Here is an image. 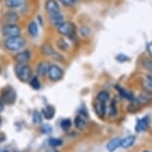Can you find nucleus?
<instances>
[{
    "instance_id": "obj_31",
    "label": "nucleus",
    "mask_w": 152,
    "mask_h": 152,
    "mask_svg": "<svg viewBox=\"0 0 152 152\" xmlns=\"http://www.w3.org/2000/svg\"><path fill=\"white\" fill-rule=\"evenodd\" d=\"M142 66H143V68L146 69V70L152 71V60L145 59L144 61L142 62Z\"/></svg>"
},
{
    "instance_id": "obj_5",
    "label": "nucleus",
    "mask_w": 152,
    "mask_h": 152,
    "mask_svg": "<svg viewBox=\"0 0 152 152\" xmlns=\"http://www.w3.org/2000/svg\"><path fill=\"white\" fill-rule=\"evenodd\" d=\"M17 94L16 91H14V88H12L11 87H6L5 88H3V91H2L1 94V99L4 102V104L12 105L15 104Z\"/></svg>"
},
{
    "instance_id": "obj_18",
    "label": "nucleus",
    "mask_w": 152,
    "mask_h": 152,
    "mask_svg": "<svg viewBox=\"0 0 152 152\" xmlns=\"http://www.w3.org/2000/svg\"><path fill=\"white\" fill-rule=\"evenodd\" d=\"M119 147H120V138H118V137L110 139L107 144V149L108 152H114Z\"/></svg>"
},
{
    "instance_id": "obj_24",
    "label": "nucleus",
    "mask_w": 152,
    "mask_h": 152,
    "mask_svg": "<svg viewBox=\"0 0 152 152\" xmlns=\"http://www.w3.org/2000/svg\"><path fill=\"white\" fill-rule=\"evenodd\" d=\"M29 85L33 90H36V91L40 90V88H41V83H40V80L37 76H34L30 79Z\"/></svg>"
},
{
    "instance_id": "obj_8",
    "label": "nucleus",
    "mask_w": 152,
    "mask_h": 152,
    "mask_svg": "<svg viewBox=\"0 0 152 152\" xmlns=\"http://www.w3.org/2000/svg\"><path fill=\"white\" fill-rule=\"evenodd\" d=\"M45 8L49 15L61 12V8H60V5L57 0H47L45 3Z\"/></svg>"
},
{
    "instance_id": "obj_41",
    "label": "nucleus",
    "mask_w": 152,
    "mask_h": 152,
    "mask_svg": "<svg viewBox=\"0 0 152 152\" xmlns=\"http://www.w3.org/2000/svg\"><path fill=\"white\" fill-rule=\"evenodd\" d=\"M14 152H20V151H14Z\"/></svg>"
},
{
    "instance_id": "obj_13",
    "label": "nucleus",
    "mask_w": 152,
    "mask_h": 152,
    "mask_svg": "<svg viewBox=\"0 0 152 152\" xmlns=\"http://www.w3.org/2000/svg\"><path fill=\"white\" fill-rule=\"evenodd\" d=\"M41 113L45 119H47V120L53 119L54 116H55V113H56L55 107H54L53 105H46V107L42 110Z\"/></svg>"
},
{
    "instance_id": "obj_22",
    "label": "nucleus",
    "mask_w": 152,
    "mask_h": 152,
    "mask_svg": "<svg viewBox=\"0 0 152 152\" xmlns=\"http://www.w3.org/2000/svg\"><path fill=\"white\" fill-rule=\"evenodd\" d=\"M116 90L117 91H118V94H119V96L122 97V99H128V100H130V102H133L134 99V96H133V94L129 93V91H125L124 88H120L118 87V86H116Z\"/></svg>"
},
{
    "instance_id": "obj_27",
    "label": "nucleus",
    "mask_w": 152,
    "mask_h": 152,
    "mask_svg": "<svg viewBox=\"0 0 152 152\" xmlns=\"http://www.w3.org/2000/svg\"><path fill=\"white\" fill-rule=\"evenodd\" d=\"M48 144L50 147L56 148V147H59V146H61L63 144V140L61 138L51 137V138H49V140H48Z\"/></svg>"
},
{
    "instance_id": "obj_33",
    "label": "nucleus",
    "mask_w": 152,
    "mask_h": 152,
    "mask_svg": "<svg viewBox=\"0 0 152 152\" xmlns=\"http://www.w3.org/2000/svg\"><path fill=\"white\" fill-rule=\"evenodd\" d=\"M60 2L66 7H71L76 4V0H60Z\"/></svg>"
},
{
    "instance_id": "obj_12",
    "label": "nucleus",
    "mask_w": 152,
    "mask_h": 152,
    "mask_svg": "<svg viewBox=\"0 0 152 152\" xmlns=\"http://www.w3.org/2000/svg\"><path fill=\"white\" fill-rule=\"evenodd\" d=\"M148 125H149V117L148 116L142 117V118L137 120L135 125V131L137 133L145 131L148 128Z\"/></svg>"
},
{
    "instance_id": "obj_23",
    "label": "nucleus",
    "mask_w": 152,
    "mask_h": 152,
    "mask_svg": "<svg viewBox=\"0 0 152 152\" xmlns=\"http://www.w3.org/2000/svg\"><path fill=\"white\" fill-rule=\"evenodd\" d=\"M49 19H50V21L52 22L55 26H58V25H60L61 23L64 22V16H63V14L61 12L49 15Z\"/></svg>"
},
{
    "instance_id": "obj_21",
    "label": "nucleus",
    "mask_w": 152,
    "mask_h": 152,
    "mask_svg": "<svg viewBox=\"0 0 152 152\" xmlns=\"http://www.w3.org/2000/svg\"><path fill=\"white\" fill-rule=\"evenodd\" d=\"M27 31L32 38L37 37L38 32H39V28H38V24H37V22H35V21L30 22L29 25H28V27H27Z\"/></svg>"
},
{
    "instance_id": "obj_6",
    "label": "nucleus",
    "mask_w": 152,
    "mask_h": 152,
    "mask_svg": "<svg viewBox=\"0 0 152 152\" xmlns=\"http://www.w3.org/2000/svg\"><path fill=\"white\" fill-rule=\"evenodd\" d=\"M1 32L5 38H10L21 35V28L17 24H5L2 27Z\"/></svg>"
},
{
    "instance_id": "obj_40",
    "label": "nucleus",
    "mask_w": 152,
    "mask_h": 152,
    "mask_svg": "<svg viewBox=\"0 0 152 152\" xmlns=\"http://www.w3.org/2000/svg\"><path fill=\"white\" fill-rule=\"evenodd\" d=\"M1 122H2V121H1V118H0V125H1Z\"/></svg>"
},
{
    "instance_id": "obj_16",
    "label": "nucleus",
    "mask_w": 152,
    "mask_h": 152,
    "mask_svg": "<svg viewBox=\"0 0 152 152\" xmlns=\"http://www.w3.org/2000/svg\"><path fill=\"white\" fill-rule=\"evenodd\" d=\"M134 142H135V136L128 135V136L124 137V138L120 139V147L124 148V149L129 148L134 144Z\"/></svg>"
},
{
    "instance_id": "obj_11",
    "label": "nucleus",
    "mask_w": 152,
    "mask_h": 152,
    "mask_svg": "<svg viewBox=\"0 0 152 152\" xmlns=\"http://www.w3.org/2000/svg\"><path fill=\"white\" fill-rule=\"evenodd\" d=\"M27 4V0H4V5L9 9H18Z\"/></svg>"
},
{
    "instance_id": "obj_26",
    "label": "nucleus",
    "mask_w": 152,
    "mask_h": 152,
    "mask_svg": "<svg viewBox=\"0 0 152 152\" xmlns=\"http://www.w3.org/2000/svg\"><path fill=\"white\" fill-rule=\"evenodd\" d=\"M60 126H61L62 130L63 131H69L72 126V120L70 118H64L61 120V122H60Z\"/></svg>"
},
{
    "instance_id": "obj_1",
    "label": "nucleus",
    "mask_w": 152,
    "mask_h": 152,
    "mask_svg": "<svg viewBox=\"0 0 152 152\" xmlns=\"http://www.w3.org/2000/svg\"><path fill=\"white\" fill-rule=\"evenodd\" d=\"M14 71H15L17 79L22 83H28L33 77V71L28 64H18V63H16Z\"/></svg>"
},
{
    "instance_id": "obj_37",
    "label": "nucleus",
    "mask_w": 152,
    "mask_h": 152,
    "mask_svg": "<svg viewBox=\"0 0 152 152\" xmlns=\"http://www.w3.org/2000/svg\"><path fill=\"white\" fill-rule=\"evenodd\" d=\"M48 152H58V151H56V150H49Z\"/></svg>"
},
{
    "instance_id": "obj_10",
    "label": "nucleus",
    "mask_w": 152,
    "mask_h": 152,
    "mask_svg": "<svg viewBox=\"0 0 152 152\" xmlns=\"http://www.w3.org/2000/svg\"><path fill=\"white\" fill-rule=\"evenodd\" d=\"M20 20L19 14L15 11H8L3 15V21L5 24H16Z\"/></svg>"
},
{
    "instance_id": "obj_29",
    "label": "nucleus",
    "mask_w": 152,
    "mask_h": 152,
    "mask_svg": "<svg viewBox=\"0 0 152 152\" xmlns=\"http://www.w3.org/2000/svg\"><path fill=\"white\" fill-rule=\"evenodd\" d=\"M52 131L53 127L49 123H44V124H41V126H40V132L42 134H50Z\"/></svg>"
},
{
    "instance_id": "obj_36",
    "label": "nucleus",
    "mask_w": 152,
    "mask_h": 152,
    "mask_svg": "<svg viewBox=\"0 0 152 152\" xmlns=\"http://www.w3.org/2000/svg\"><path fill=\"white\" fill-rule=\"evenodd\" d=\"M4 102H2V99H0V113H2V111L4 110Z\"/></svg>"
},
{
    "instance_id": "obj_30",
    "label": "nucleus",
    "mask_w": 152,
    "mask_h": 152,
    "mask_svg": "<svg viewBox=\"0 0 152 152\" xmlns=\"http://www.w3.org/2000/svg\"><path fill=\"white\" fill-rule=\"evenodd\" d=\"M117 114V108H116V100L113 99L110 104V116H116Z\"/></svg>"
},
{
    "instance_id": "obj_14",
    "label": "nucleus",
    "mask_w": 152,
    "mask_h": 152,
    "mask_svg": "<svg viewBox=\"0 0 152 152\" xmlns=\"http://www.w3.org/2000/svg\"><path fill=\"white\" fill-rule=\"evenodd\" d=\"M94 111H96V115L104 117L105 115V113H107V104H105V102L97 100L94 104Z\"/></svg>"
},
{
    "instance_id": "obj_28",
    "label": "nucleus",
    "mask_w": 152,
    "mask_h": 152,
    "mask_svg": "<svg viewBox=\"0 0 152 152\" xmlns=\"http://www.w3.org/2000/svg\"><path fill=\"white\" fill-rule=\"evenodd\" d=\"M32 121L34 124H42V121H43V115L42 113H40L38 110H35L33 113V115H32Z\"/></svg>"
},
{
    "instance_id": "obj_38",
    "label": "nucleus",
    "mask_w": 152,
    "mask_h": 152,
    "mask_svg": "<svg viewBox=\"0 0 152 152\" xmlns=\"http://www.w3.org/2000/svg\"><path fill=\"white\" fill-rule=\"evenodd\" d=\"M0 152H9V151H8L7 149H5V150H3V151H0Z\"/></svg>"
},
{
    "instance_id": "obj_17",
    "label": "nucleus",
    "mask_w": 152,
    "mask_h": 152,
    "mask_svg": "<svg viewBox=\"0 0 152 152\" xmlns=\"http://www.w3.org/2000/svg\"><path fill=\"white\" fill-rule=\"evenodd\" d=\"M142 87L145 93L152 94V76H145L142 79Z\"/></svg>"
},
{
    "instance_id": "obj_32",
    "label": "nucleus",
    "mask_w": 152,
    "mask_h": 152,
    "mask_svg": "<svg viewBox=\"0 0 152 152\" xmlns=\"http://www.w3.org/2000/svg\"><path fill=\"white\" fill-rule=\"evenodd\" d=\"M115 60L118 63H125V62H127L128 60H129V58H128L127 56L123 55V54H118V55L115 57Z\"/></svg>"
},
{
    "instance_id": "obj_15",
    "label": "nucleus",
    "mask_w": 152,
    "mask_h": 152,
    "mask_svg": "<svg viewBox=\"0 0 152 152\" xmlns=\"http://www.w3.org/2000/svg\"><path fill=\"white\" fill-rule=\"evenodd\" d=\"M49 66H50V64L48 62L39 63V65L37 66V76L41 77V78H44V77L47 76Z\"/></svg>"
},
{
    "instance_id": "obj_35",
    "label": "nucleus",
    "mask_w": 152,
    "mask_h": 152,
    "mask_svg": "<svg viewBox=\"0 0 152 152\" xmlns=\"http://www.w3.org/2000/svg\"><path fill=\"white\" fill-rule=\"evenodd\" d=\"M147 52L149 53V55H150L152 57V42L149 43V44H147Z\"/></svg>"
},
{
    "instance_id": "obj_4",
    "label": "nucleus",
    "mask_w": 152,
    "mask_h": 152,
    "mask_svg": "<svg viewBox=\"0 0 152 152\" xmlns=\"http://www.w3.org/2000/svg\"><path fill=\"white\" fill-rule=\"evenodd\" d=\"M47 76L50 81L59 82L60 80H62L63 77H64V71H63V69L60 68L58 65L50 64L48 69Z\"/></svg>"
},
{
    "instance_id": "obj_25",
    "label": "nucleus",
    "mask_w": 152,
    "mask_h": 152,
    "mask_svg": "<svg viewBox=\"0 0 152 152\" xmlns=\"http://www.w3.org/2000/svg\"><path fill=\"white\" fill-rule=\"evenodd\" d=\"M110 94L108 91H102L100 93L97 94L96 96V99L99 102H107V100H110Z\"/></svg>"
},
{
    "instance_id": "obj_7",
    "label": "nucleus",
    "mask_w": 152,
    "mask_h": 152,
    "mask_svg": "<svg viewBox=\"0 0 152 152\" xmlns=\"http://www.w3.org/2000/svg\"><path fill=\"white\" fill-rule=\"evenodd\" d=\"M41 51H42V53L44 54V55L51 57V58H53L54 60H56V61H62V60H63V57H62L61 54L56 52V51L54 50V48L50 44H44V45H43L41 47Z\"/></svg>"
},
{
    "instance_id": "obj_3",
    "label": "nucleus",
    "mask_w": 152,
    "mask_h": 152,
    "mask_svg": "<svg viewBox=\"0 0 152 152\" xmlns=\"http://www.w3.org/2000/svg\"><path fill=\"white\" fill-rule=\"evenodd\" d=\"M56 27H57L58 32L61 34V35L67 36L68 38L71 39V40H75L77 38L76 26H75L74 23L64 21L63 23H61V24L58 25V26H56Z\"/></svg>"
},
{
    "instance_id": "obj_20",
    "label": "nucleus",
    "mask_w": 152,
    "mask_h": 152,
    "mask_svg": "<svg viewBox=\"0 0 152 152\" xmlns=\"http://www.w3.org/2000/svg\"><path fill=\"white\" fill-rule=\"evenodd\" d=\"M74 124L76 126L77 129L79 130H84L87 126V122H86V119L81 115H77L74 119Z\"/></svg>"
},
{
    "instance_id": "obj_34",
    "label": "nucleus",
    "mask_w": 152,
    "mask_h": 152,
    "mask_svg": "<svg viewBox=\"0 0 152 152\" xmlns=\"http://www.w3.org/2000/svg\"><path fill=\"white\" fill-rule=\"evenodd\" d=\"M57 43H58V46L61 50H66V49L69 47V45L67 44V42H66L64 39H59Z\"/></svg>"
},
{
    "instance_id": "obj_9",
    "label": "nucleus",
    "mask_w": 152,
    "mask_h": 152,
    "mask_svg": "<svg viewBox=\"0 0 152 152\" xmlns=\"http://www.w3.org/2000/svg\"><path fill=\"white\" fill-rule=\"evenodd\" d=\"M14 59H15L16 63H18V64H28L31 60V52L29 50L21 51V52L16 54Z\"/></svg>"
},
{
    "instance_id": "obj_39",
    "label": "nucleus",
    "mask_w": 152,
    "mask_h": 152,
    "mask_svg": "<svg viewBox=\"0 0 152 152\" xmlns=\"http://www.w3.org/2000/svg\"><path fill=\"white\" fill-rule=\"evenodd\" d=\"M143 152H150V151H148V150H144V151H143Z\"/></svg>"
},
{
    "instance_id": "obj_2",
    "label": "nucleus",
    "mask_w": 152,
    "mask_h": 152,
    "mask_svg": "<svg viewBox=\"0 0 152 152\" xmlns=\"http://www.w3.org/2000/svg\"><path fill=\"white\" fill-rule=\"evenodd\" d=\"M4 46L9 52H17V51H21L26 46V40L21 35L10 37V38H6L4 41Z\"/></svg>"
},
{
    "instance_id": "obj_19",
    "label": "nucleus",
    "mask_w": 152,
    "mask_h": 152,
    "mask_svg": "<svg viewBox=\"0 0 152 152\" xmlns=\"http://www.w3.org/2000/svg\"><path fill=\"white\" fill-rule=\"evenodd\" d=\"M149 94H147V93L141 94L140 96H138V97H137L136 99H134V100H135V102L138 105H145L151 102V96H149Z\"/></svg>"
}]
</instances>
